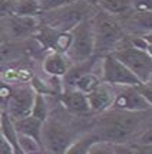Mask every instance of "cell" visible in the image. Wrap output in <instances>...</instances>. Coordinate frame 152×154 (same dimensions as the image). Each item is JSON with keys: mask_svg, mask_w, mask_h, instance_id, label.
Wrapping results in <instances>:
<instances>
[{"mask_svg": "<svg viewBox=\"0 0 152 154\" xmlns=\"http://www.w3.org/2000/svg\"><path fill=\"white\" fill-rule=\"evenodd\" d=\"M148 111H122L108 109L98 122L95 134L100 141L111 144H126L142 133Z\"/></svg>", "mask_w": 152, "mask_h": 154, "instance_id": "cell-1", "label": "cell"}, {"mask_svg": "<svg viewBox=\"0 0 152 154\" xmlns=\"http://www.w3.org/2000/svg\"><path fill=\"white\" fill-rule=\"evenodd\" d=\"M43 13H45L43 20L47 27L58 32H70L78 23L89 17V6L83 3V0L70 2L65 6Z\"/></svg>", "mask_w": 152, "mask_h": 154, "instance_id": "cell-2", "label": "cell"}, {"mask_svg": "<svg viewBox=\"0 0 152 154\" xmlns=\"http://www.w3.org/2000/svg\"><path fill=\"white\" fill-rule=\"evenodd\" d=\"M72 39L66 51V56L73 63L91 60L95 52V35L92 27V17H86L70 30Z\"/></svg>", "mask_w": 152, "mask_h": 154, "instance_id": "cell-3", "label": "cell"}, {"mask_svg": "<svg viewBox=\"0 0 152 154\" xmlns=\"http://www.w3.org/2000/svg\"><path fill=\"white\" fill-rule=\"evenodd\" d=\"M92 27L95 35V49L100 48V51H111L112 48H116L124 38L121 25L113 19L112 14L106 12L93 16Z\"/></svg>", "mask_w": 152, "mask_h": 154, "instance_id": "cell-4", "label": "cell"}, {"mask_svg": "<svg viewBox=\"0 0 152 154\" xmlns=\"http://www.w3.org/2000/svg\"><path fill=\"white\" fill-rule=\"evenodd\" d=\"M111 54L121 60L142 84L149 82L152 74V58L151 52L141 51L131 46H121L119 49H113Z\"/></svg>", "mask_w": 152, "mask_h": 154, "instance_id": "cell-5", "label": "cell"}, {"mask_svg": "<svg viewBox=\"0 0 152 154\" xmlns=\"http://www.w3.org/2000/svg\"><path fill=\"white\" fill-rule=\"evenodd\" d=\"M100 79L108 85L112 87H138L142 82L128 69V68L118 60L112 54L106 55L102 59V72Z\"/></svg>", "mask_w": 152, "mask_h": 154, "instance_id": "cell-6", "label": "cell"}, {"mask_svg": "<svg viewBox=\"0 0 152 154\" xmlns=\"http://www.w3.org/2000/svg\"><path fill=\"white\" fill-rule=\"evenodd\" d=\"M72 143V135L62 122L46 120L42 127L40 144L47 154H65L66 148Z\"/></svg>", "mask_w": 152, "mask_h": 154, "instance_id": "cell-7", "label": "cell"}, {"mask_svg": "<svg viewBox=\"0 0 152 154\" xmlns=\"http://www.w3.org/2000/svg\"><path fill=\"white\" fill-rule=\"evenodd\" d=\"M37 29V20L34 16H13L4 14L0 17V33L3 39L25 40L30 38Z\"/></svg>", "mask_w": 152, "mask_h": 154, "instance_id": "cell-8", "label": "cell"}, {"mask_svg": "<svg viewBox=\"0 0 152 154\" xmlns=\"http://www.w3.org/2000/svg\"><path fill=\"white\" fill-rule=\"evenodd\" d=\"M34 97L36 91L32 87H22L16 91H12L7 100V115L10 117V120H20L30 115Z\"/></svg>", "mask_w": 152, "mask_h": 154, "instance_id": "cell-9", "label": "cell"}, {"mask_svg": "<svg viewBox=\"0 0 152 154\" xmlns=\"http://www.w3.org/2000/svg\"><path fill=\"white\" fill-rule=\"evenodd\" d=\"M122 111H149L151 102L139 92L138 87H121L115 91L112 107Z\"/></svg>", "mask_w": 152, "mask_h": 154, "instance_id": "cell-10", "label": "cell"}, {"mask_svg": "<svg viewBox=\"0 0 152 154\" xmlns=\"http://www.w3.org/2000/svg\"><path fill=\"white\" fill-rule=\"evenodd\" d=\"M113 97H115V89L112 88V85L100 82L98 87H95L91 92L86 94V100L92 111L105 112L112 107Z\"/></svg>", "mask_w": 152, "mask_h": 154, "instance_id": "cell-11", "label": "cell"}, {"mask_svg": "<svg viewBox=\"0 0 152 154\" xmlns=\"http://www.w3.org/2000/svg\"><path fill=\"white\" fill-rule=\"evenodd\" d=\"M72 66V62L69 60L66 54L52 52L43 59V71L49 76H65L69 68Z\"/></svg>", "mask_w": 152, "mask_h": 154, "instance_id": "cell-12", "label": "cell"}, {"mask_svg": "<svg viewBox=\"0 0 152 154\" xmlns=\"http://www.w3.org/2000/svg\"><path fill=\"white\" fill-rule=\"evenodd\" d=\"M63 102L70 111L76 112V114H85L88 111H91L88 100H86V94L80 92L73 87H67V91L63 92Z\"/></svg>", "mask_w": 152, "mask_h": 154, "instance_id": "cell-13", "label": "cell"}, {"mask_svg": "<svg viewBox=\"0 0 152 154\" xmlns=\"http://www.w3.org/2000/svg\"><path fill=\"white\" fill-rule=\"evenodd\" d=\"M13 125L16 131L19 134H25L29 137H33L34 140L40 143V137H42V127H43V121L34 118L33 115H27L25 118L20 120H14Z\"/></svg>", "mask_w": 152, "mask_h": 154, "instance_id": "cell-14", "label": "cell"}, {"mask_svg": "<svg viewBox=\"0 0 152 154\" xmlns=\"http://www.w3.org/2000/svg\"><path fill=\"white\" fill-rule=\"evenodd\" d=\"M43 13L37 0H16L9 5V14L13 16H37Z\"/></svg>", "mask_w": 152, "mask_h": 154, "instance_id": "cell-15", "label": "cell"}, {"mask_svg": "<svg viewBox=\"0 0 152 154\" xmlns=\"http://www.w3.org/2000/svg\"><path fill=\"white\" fill-rule=\"evenodd\" d=\"M102 10L112 16L128 14L132 12L133 0H99Z\"/></svg>", "mask_w": 152, "mask_h": 154, "instance_id": "cell-16", "label": "cell"}, {"mask_svg": "<svg viewBox=\"0 0 152 154\" xmlns=\"http://www.w3.org/2000/svg\"><path fill=\"white\" fill-rule=\"evenodd\" d=\"M96 141H100L98 138V135L95 133H89V134L82 135L80 138H78L76 141H73L69 144V147L66 148L65 154H88L89 148L92 147Z\"/></svg>", "mask_w": 152, "mask_h": 154, "instance_id": "cell-17", "label": "cell"}, {"mask_svg": "<svg viewBox=\"0 0 152 154\" xmlns=\"http://www.w3.org/2000/svg\"><path fill=\"white\" fill-rule=\"evenodd\" d=\"M100 82V78L99 75L93 74V72H86V74H83L82 76H79L78 79L73 82L72 87L75 88V89H78V91H80V92H83V94H88V92H91L95 87H98Z\"/></svg>", "mask_w": 152, "mask_h": 154, "instance_id": "cell-18", "label": "cell"}, {"mask_svg": "<svg viewBox=\"0 0 152 154\" xmlns=\"http://www.w3.org/2000/svg\"><path fill=\"white\" fill-rule=\"evenodd\" d=\"M17 141H19V146L25 154H40L42 153V144L37 140H34L33 137H29V135L19 134L17 133Z\"/></svg>", "mask_w": 152, "mask_h": 154, "instance_id": "cell-19", "label": "cell"}, {"mask_svg": "<svg viewBox=\"0 0 152 154\" xmlns=\"http://www.w3.org/2000/svg\"><path fill=\"white\" fill-rule=\"evenodd\" d=\"M30 115H33L34 118L43 121V122L47 120V105H46V100H45V97H43L42 92H36L33 108H32Z\"/></svg>", "mask_w": 152, "mask_h": 154, "instance_id": "cell-20", "label": "cell"}, {"mask_svg": "<svg viewBox=\"0 0 152 154\" xmlns=\"http://www.w3.org/2000/svg\"><path fill=\"white\" fill-rule=\"evenodd\" d=\"M88 154H115L113 144L106 143V141H96L92 147L89 148Z\"/></svg>", "mask_w": 152, "mask_h": 154, "instance_id": "cell-21", "label": "cell"}, {"mask_svg": "<svg viewBox=\"0 0 152 154\" xmlns=\"http://www.w3.org/2000/svg\"><path fill=\"white\" fill-rule=\"evenodd\" d=\"M37 2L42 7V12H49V10H55L58 7L65 6L73 0H37Z\"/></svg>", "mask_w": 152, "mask_h": 154, "instance_id": "cell-22", "label": "cell"}, {"mask_svg": "<svg viewBox=\"0 0 152 154\" xmlns=\"http://www.w3.org/2000/svg\"><path fill=\"white\" fill-rule=\"evenodd\" d=\"M132 10L138 13H151V0H133Z\"/></svg>", "mask_w": 152, "mask_h": 154, "instance_id": "cell-23", "label": "cell"}, {"mask_svg": "<svg viewBox=\"0 0 152 154\" xmlns=\"http://www.w3.org/2000/svg\"><path fill=\"white\" fill-rule=\"evenodd\" d=\"M0 154H13L12 148L9 146V143H7L6 138L1 134V131H0Z\"/></svg>", "mask_w": 152, "mask_h": 154, "instance_id": "cell-24", "label": "cell"}, {"mask_svg": "<svg viewBox=\"0 0 152 154\" xmlns=\"http://www.w3.org/2000/svg\"><path fill=\"white\" fill-rule=\"evenodd\" d=\"M9 5H10L9 0H0V17L9 14Z\"/></svg>", "mask_w": 152, "mask_h": 154, "instance_id": "cell-25", "label": "cell"}, {"mask_svg": "<svg viewBox=\"0 0 152 154\" xmlns=\"http://www.w3.org/2000/svg\"><path fill=\"white\" fill-rule=\"evenodd\" d=\"M3 40H4V39H3V36H1V33H0V45L3 43Z\"/></svg>", "mask_w": 152, "mask_h": 154, "instance_id": "cell-26", "label": "cell"}, {"mask_svg": "<svg viewBox=\"0 0 152 154\" xmlns=\"http://www.w3.org/2000/svg\"><path fill=\"white\" fill-rule=\"evenodd\" d=\"M9 2H16V0H9Z\"/></svg>", "mask_w": 152, "mask_h": 154, "instance_id": "cell-27", "label": "cell"}]
</instances>
